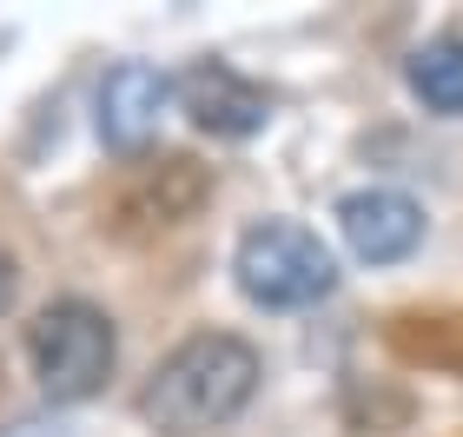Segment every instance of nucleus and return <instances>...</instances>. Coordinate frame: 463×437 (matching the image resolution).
I'll use <instances>...</instances> for the list:
<instances>
[{"label":"nucleus","instance_id":"obj_1","mask_svg":"<svg viewBox=\"0 0 463 437\" xmlns=\"http://www.w3.org/2000/svg\"><path fill=\"white\" fill-rule=\"evenodd\" d=\"M251 391H259V351L245 338H232V331H199V338H185L146 378L139 411L165 437H193V431H213L225 418H239L251 404Z\"/></svg>","mask_w":463,"mask_h":437},{"label":"nucleus","instance_id":"obj_2","mask_svg":"<svg viewBox=\"0 0 463 437\" xmlns=\"http://www.w3.org/2000/svg\"><path fill=\"white\" fill-rule=\"evenodd\" d=\"M232 272H239V291L251 305H271V311H298V305H318L331 285H338V265H331L325 239L305 233L291 219H265L251 225L232 252Z\"/></svg>","mask_w":463,"mask_h":437},{"label":"nucleus","instance_id":"obj_3","mask_svg":"<svg viewBox=\"0 0 463 437\" xmlns=\"http://www.w3.org/2000/svg\"><path fill=\"white\" fill-rule=\"evenodd\" d=\"M27 358H33V378L53 404H80L107 385L113 371V325L107 311L87 305V299H53L40 318L27 325Z\"/></svg>","mask_w":463,"mask_h":437},{"label":"nucleus","instance_id":"obj_4","mask_svg":"<svg viewBox=\"0 0 463 437\" xmlns=\"http://www.w3.org/2000/svg\"><path fill=\"white\" fill-rule=\"evenodd\" d=\"M173 93H179V107L193 113V127L219 133V139H245L271 119V93L259 80H245L239 67H225V60H193Z\"/></svg>","mask_w":463,"mask_h":437},{"label":"nucleus","instance_id":"obj_5","mask_svg":"<svg viewBox=\"0 0 463 437\" xmlns=\"http://www.w3.org/2000/svg\"><path fill=\"white\" fill-rule=\"evenodd\" d=\"M338 233L345 245L364 265H391V259H411L417 239H424V213L417 199L391 193V185H364V193H345L338 199Z\"/></svg>","mask_w":463,"mask_h":437},{"label":"nucleus","instance_id":"obj_6","mask_svg":"<svg viewBox=\"0 0 463 437\" xmlns=\"http://www.w3.org/2000/svg\"><path fill=\"white\" fill-rule=\"evenodd\" d=\"M173 93V80L146 60H119V67L99 80V139L119 146V153H139L146 139L159 133V107Z\"/></svg>","mask_w":463,"mask_h":437},{"label":"nucleus","instance_id":"obj_7","mask_svg":"<svg viewBox=\"0 0 463 437\" xmlns=\"http://www.w3.org/2000/svg\"><path fill=\"white\" fill-rule=\"evenodd\" d=\"M411 93L430 113H463V33H437L411 53Z\"/></svg>","mask_w":463,"mask_h":437},{"label":"nucleus","instance_id":"obj_8","mask_svg":"<svg viewBox=\"0 0 463 437\" xmlns=\"http://www.w3.org/2000/svg\"><path fill=\"white\" fill-rule=\"evenodd\" d=\"M185 173H193V159H165L153 179L139 185V199H126V219H146V225H173V219H185L193 205H179V199H165V185H179Z\"/></svg>","mask_w":463,"mask_h":437},{"label":"nucleus","instance_id":"obj_9","mask_svg":"<svg viewBox=\"0 0 463 437\" xmlns=\"http://www.w3.org/2000/svg\"><path fill=\"white\" fill-rule=\"evenodd\" d=\"M0 437H67L60 424H40V418H27V424H14V431H0Z\"/></svg>","mask_w":463,"mask_h":437},{"label":"nucleus","instance_id":"obj_10","mask_svg":"<svg viewBox=\"0 0 463 437\" xmlns=\"http://www.w3.org/2000/svg\"><path fill=\"white\" fill-rule=\"evenodd\" d=\"M7 305H14V259L0 252V311H7Z\"/></svg>","mask_w":463,"mask_h":437}]
</instances>
